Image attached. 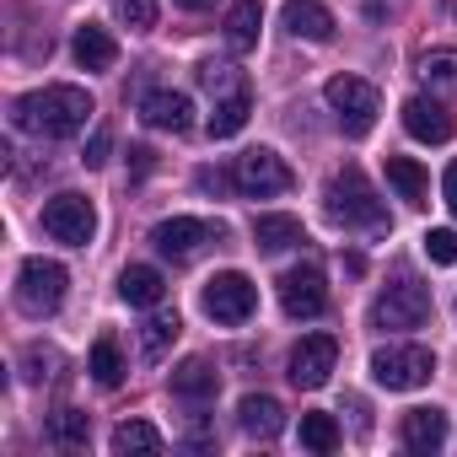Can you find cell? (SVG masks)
<instances>
[{
    "instance_id": "cell-1",
    "label": "cell",
    "mask_w": 457,
    "mask_h": 457,
    "mask_svg": "<svg viewBox=\"0 0 457 457\" xmlns=\"http://www.w3.org/2000/svg\"><path fill=\"white\" fill-rule=\"evenodd\" d=\"M92 113H97L92 97L81 87H65V81L60 87H38V92H28V97L12 103V124L28 129V135H38V140H71V135L87 129Z\"/></svg>"
},
{
    "instance_id": "cell-2",
    "label": "cell",
    "mask_w": 457,
    "mask_h": 457,
    "mask_svg": "<svg viewBox=\"0 0 457 457\" xmlns=\"http://www.w3.org/2000/svg\"><path fill=\"white\" fill-rule=\"evenodd\" d=\"M323 210H328L339 226H350V232H366V237L393 232V215L382 210V199H377L371 178H366L355 162H350V167H339V172L328 178V188H323Z\"/></svg>"
},
{
    "instance_id": "cell-3",
    "label": "cell",
    "mask_w": 457,
    "mask_h": 457,
    "mask_svg": "<svg viewBox=\"0 0 457 457\" xmlns=\"http://www.w3.org/2000/svg\"><path fill=\"white\" fill-rule=\"evenodd\" d=\"M323 97H328V108H334V119H339V129H345L350 140H366V135L377 129L382 92H377L371 81H361V76H334V81L323 87Z\"/></svg>"
},
{
    "instance_id": "cell-4",
    "label": "cell",
    "mask_w": 457,
    "mask_h": 457,
    "mask_svg": "<svg viewBox=\"0 0 457 457\" xmlns=\"http://www.w3.org/2000/svg\"><path fill=\"white\" fill-rule=\"evenodd\" d=\"M436 377V355L420 350V345H382L371 355V382L387 387V393H414Z\"/></svg>"
},
{
    "instance_id": "cell-5",
    "label": "cell",
    "mask_w": 457,
    "mask_h": 457,
    "mask_svg": "<svg viewBox=\"0 0 457 457\" xmlns=\"http://www.w3.org/2000/svg\"><path fill=\"white\" fill-rule=\"evenodd\" d=\"M65 286H71L65 264H54V259H28V264L17 270V307H22L28 318H54L60 302H65Z\"/></svg>"
},
{
    "instance_id": "cell-6",
    "label": "cell",
    "mask_w": 457,
    "mask_h": 457,
    "mask_svg": "<svg viewBox=\"0 0 457 457\" xmlns=\"http://www.w3.org/2000/svg\"><path fill=\"white\" fill-rule=\"evenodd\" d=\"M204 312L215 318V323H226V328H237V323H248L253 312H259V286L243 275V270H226V275H215V280H204Z\"/></svg>"
},
{
    "instance_id": "cell-7",
    "label": "cell",
    "mask_w": 457,
    "mask_h": 457,
    "mask_svg": "<svg viewBox=\"0 0 457 457\" xmlns=\"http://www.w3.org/2000/svg\"><path fill=\"white\" fill-rule=\"evenodd\" d=\"M430 318V291L414 275H398L377 302H371V328H420Z\"/></svg>"
},
{
    "instance_id": "cell-8",
    "label": "cell",
    "mask_w": 457,
    "mask_h": 457,
    "mask_svg": "<svg viewBox=\"0 0 457 457\" xmlns=\"http://www.w3.org/2000/svg\"><path fill=\"white\" fill-rule=\"evenodd\" d=\"M44 232L54 243H65V248H87L97 237V210H92V199L87 194H54L44 204Z\"/></svg>"
},
{
    "instance_id": "cell-9",
    "label": "cell",
    "mask_w": 457,
    "mask_h": 457,
    "mask_svg": "<svg viewBox=\"0 0 457 457\" xmlns=\"http://www.w3.org/2000/svg\"><path fill=\"white\" fill-rule=\"evenodd\" d=\"M232 183H237L248 199H275V194H286V188L296 183V172H291L270 145H253V151H243V156H237Z\"/></svg>"
},
{
    "instance_id": "cell-10",
    "label": "cell",
    "mask_w": 457,
    "mask_h": 457,
    "mask_svg": "<svg viewBox=\"0 0 457 457\" xmlns=\"http://www.w3.org/2000/svg\"><path fill=\"white\" fill-rule=\"evenodd\" d=\"M215 237H226L220 226H210V220H199V215H172V220H156L151 226V243H156V253L162 259H172V264H188L204 243H215Z\"/></svg>"
},
{
    "instance_id": "cell-11",
    "label": "cell",
    "mask_w": 457,
    "mask_h": 457,
    "mask_svg": "<svg viewBox=\"0 0 457 457\" xmlns=\"http://www.w3.org/2000/svg\"><path fill=\"white\" fill-rule=\"evenodd\" d=\"M280 307L286 318H323L328 312V286H323V270L318 264H302V270H286L280 275Z\"/></svg>"
},
{
    "instance_id": "cell-12",
    "label": "cell",
    "mask_w": 457,
    "mask_h": 457,
    "mask_svg": "<svg viewBox=\"0 0 457 457\" xmlns=\"http://www.w3.org/2000/svg\"><path fill=\"white\" fill-rule=\"evenodd\" d=\"M334 366H339V339L334 334H307L291 350V382L296 387H323Z\"/></svg>"
},
{
    "instance_id": "cell-13",
    "label": "cell",
    "mask_w": 457,
    "mask_h": 457,
    "mask_svg": "<svg viewBox=\"0 0 457 457\" xmlns=\"http://www.w3.org/2000/svg\"><path fill=\"white\" fill-rule=\"evenodd\" d=\"M140 119L162 135H188L194 129V103L183 92H145L140 97Z\"/></svg>"
},
{
    "instance_id": "cell-14",
    "label": "cell",
    "mask_w": 457,
    "mask_h": 457,
    "mask_svg": "<svg viewBox=\"0 0 457 457\" xmlns=\"http://www.w3.org/2000/svg\"><path fill=\"white\" fill-rule=\"evenodd\" d=\"M71 54H76L81 71H113L119 65V44H113V33L103 22H81L76 38H71Z\"/></svg>"
},
{
    "instance_id": "cell-15",
    "label": "cell",
    "mask_w": 457,
    "mask_h": 457,
    "mask_svg": "<svg viewBox=\"0 0 457 457\" xmlns=\"http://www.w3.org/2000/svg\"><path fill=\"white\" fill-rule=\"evenodd\" d=\"M403 129L425 145H441V140H452V113L436 97H409L403 103Z\"/></svg>"
},
{
    "instance_id": "cell-16",
    "label": "cell",
    "mask_w": 457,
    "mask_h": 457,
    "mask_svg": "<svg viewBox=\"0 0 457 457\" xmlns=\"http://www.w3.org/2000/svg\"><path fill=\"white\" fill-rule=\"evenodd\" d=\"M398 441L409 452H441L446 446V414L441 409H409L398 420Z\"/></svg>"
},
{
    "instance_id": "cell-17",
    "label": "cell",
    "mask_w": 457,
    "mask_h": 457,
    "mask_svg": "<svg viewBox=\"0 0 457 457\" xmlns=\"http://www.w3.org/2000/svg\"><path fill=\"white\" fill-rule=\"evenodd\" d=\"M237 420H243V430H248L253 441H275V436L286 430V409H280V398H270V393H248V398L237 403Z\"/></svg>"
},
{
    "instance_id": "cell-18",
    "label": "cell",
    "mask_w": 457,
    "mask_h": 457,
    "mask_svg": "<svg viewBox=\"0 0 457 457\" xmlns=\"http://www.w3.org/2000/svg\"><path fill=\"white\" fill-rule=\"evenodd\" d=\"M286 28L307 44H328L334 38V12L323 0H286Z\"/></svg>"
},
{
    "instance_id": "cell-19",
    "label": "cell",
    "mask_w": 457,
    "mask_h": 457,
    "mask_svg": "<svg viewBox=\"0 0 457 457\" xmlns=\"http://www.w3.org/2000/svg\"><path fill=\"white\" fill-rule=\"evenodd\" d=\"M172 393H178V398H188V403H204V398H215V393H220V371H215L204 355H188V361L172 371Z\"/></svg>"
},
{
    "instance_id": "cell-20",
    "label": "cell",
    "mask_w": 457,
    "mask_h": 457,
    "mask_svg": "<svg viewBox=\"0 0 457 457\" xmlns=\"http://www.w3.org/2000/svg\"><path fill=\"white\" fill-rule=\"evenodd\" d=\"M307 232H302V220L296 215H259L253 220V248L259 253H286V248H302Z\"/></svg>"
},
{
    "instance_id": "cell-21",
    "label": "cell",
    "mask_w": 457,
    "mask_h": 457,
    "mask_svg": "<svg viewBox=\"0 0 457 457\" xmlns=\"http://www.w3.org/2000/svg\"><path fill=\"white\" fill-rule=\"evenodd\" d=\"M387 183L398 188L403 204H414V210L430 204V172H425L414 156H387Z\"/></svg>"
},
{
    "instance_id": "cell-22",
    "label": "cell",
    "mask_w": 457,
    "mask_h": 457,
    "mask_svg": "<svg viewBox=\"0 0 457 457\" xmlns=\"http://www.w3.org/2000/svg\"><path fill=\"white\" fill-rule=\"evenodd\" d=\"M119 296H124L129 307H162L167 280H162V270H151V264H129V270L119 275Z\"/></svg>"
},
{
    "instance_id": "cell-23",
    "label": "cell",
    "mask_w": 457,
    "mask_h": 457,
    "mask_svg": "<svg viewBox=\"0 0 457 457\" xmlns=\"http://www.w3.org/2000/svg\"><path fill=\"white\" fill-rule=\"evenodd\" d=\"M259 28H264V6H259V0H237V6L226 12V49L248 54L259 44Z\"/></svg>"
},
{
    "instance_id": "cell-24",
    "label": "cell",
    "mask_w": 457,
    "mask_h": 457,
    "mask_svg": "<svg viewBox=\"0 0 457 457\" xmlns=\"http://www.w3.org/2000/svg\"><path fill=\"white\" fill-rule=\"evenodd\" d=\"M248 113H253V92L243 87V92H232V97H215V113H210V140H232L243 124H248Z\"/></svg>"
},
{
    "instance_id": "cell-25",
    "label": "cell",
    "mask_w": 457,
    "mask_h": 457,
    "mask_svg": "<svg viewBox=\"0 0 457 457\" xmlns=\"http://www.w3.org/2000/svg\"><path fill=\"white\" fill-rule=\"evenodd\" d=\"M87 371H92V382H97V387H119V382H124V371H129V366H124V350H119V339H113V334H97Z\"/></svg>"
},
{
    "instance_id": "cell-26",
    "label": "cell",
    "mask_w": 457,
    "mask_h": 457,
    "mask_svg": "<svg viewBox=\"0 0 457 457\" xmlns=\"http://www.w3.org/2000/svg\"><path fill=\"white\" fill-rule=\"evenodd\" d=\"M113 452L119 457H151V452H162V430L151 420H124L113 430Z\"/></svg>"
},
{
    "instance_id": "cell-27",
    "label": "cell",
    "mask_w": 457,
    "mask_h": 457,
    "mask_svg": "<svg viewBox=\"0 0 457 457\" xmlns=\"http://www.w3.org/2000/svg\"><path fill=\"white\" fill-rule=\"evenodd\" d=\"M194 76H199V87H204L210 97H232V92H243V87H248V76H243L237 65H226V60H199V65H194Z\"/></svg>"
},
{
    "instance_id": "cell-28",
    "label": "cell",
    "mask_w": 457,
    "mask_h": 457,
    "mask_svg": "<svg viewBox=\"0 0 457 457\" xmlns=\"http://www.w3.org/2000/svg\"><path fill=\"white\" fill-rule=\"evenodd\" d=\"M178 328H183V323H178V312H167V307H162V312H151V318H145V328H140V355H145V361H162V355H167V345L178 339Z\"/></svg>"
},
{
    "instance_id": "cell-29",
    "label": "cell",
    "mask_w": 457,
    "mask_h": 457,
    "mask_svg": "<svg viewBox=\"0 0 457 457\" xmlns=\"http://www.w3.org/2000/svg\"><path fill=\"white\" fill-rule=\"evenodd\" d=\"M44 436H49L54 446H65V452H81V446H87V436H92V425H87V414H81V409H60V414H49Z\"/></svg>"
},
{
    "instance_id": "cell-30",
    "label": "cell",
    "mask_w": 457,
    "mask_h": 457,
    "mask_svg": "<svg viewBox=\"0 0 457 457\" xmlns=\"http://www.w3.org/2000/svg\"><path fill=\"white\" fill-rule=\"evenodd\" d=\"M420 81L430 92H457V49H425L420 54Z\"/></svg>"
},
{
    "instance_id": "cell-31",
    "label": "cell",
    "mask_w": 457,
    "mask_h": 457,
    "mask_svg": "<svg viewBox=\"0 0 457 457\" xmlns=\"http://www.w3.org/2000/svg\"><path fill=\"white\" fill-rule=\"evenodd\" d=\"M302 446H307V452H334V446H339L334 414H302Z\"/></svg>"
},
{
    "instance_id": "cell-32",
    "label": "cell",
    "mask_w": 457,
    "mask_h": 457,
    "mask_svg": "<svg viewBox=\"0 0 457 457\" xmlns=\"http://www.w3.org/2000/svg\"><path fill=\"white\" fill-rule=\"evenodd\" d=\"M22 366H28V371H22L28 382H54V377H60V366H65V355H60V350H44V345H33V350L22 355Z\"/></svg>"
},
{
    "instance_id": "cell-33",
    "label": "cell",
    "mask_w": 457,
    "mask_h": 457,
    "mask_svg": "<svg viewBox=\"0 0 457 457\" xmlns=\"http://www.w3.org/2000/svg\"><path fill=\"white\" fill-rule=\"evenodd\" d=\"M113 12L129 33H151L156 28V0H113Z\"/></svg>"
},
{
    "instance_id": "cell-34",
    "label": "cell",
    "mask_w": 457,
    "mask_h": 457,
    "mask_svg": "<svg viewBox=\"0 0 457 457\" xmlns=\"http://www.w3.org/2000/svg\"><path fill=\"white\" fill-rule=\"evenodd\" d=\"M420 243H425L430 264H457V232H452V226H436V232H425Z\"/></svg>"
},
{
    "instance_id": "cell-35",
    "label": "cell",
    "mask_w": 457,
    "mask_h": 457,
    "mask_svg": "<svg viewBox=\"0 0 457 457\" xmlns=\"http://www.w3.org/2000/svg\"><path fill=\"white\" fill-rule=\"evenodd\" d=\"M108 151H113V135H108V129H92V140H87L81 162H87V167H103V162H108Z\"/></svg>"
},
{
    "instance_id": "cell-36",
    "label": "cell",
    "mask_w": 457,
    "mask_h": 457,
    "mask_svg": "<svg viewBox=\"0 0 457 457\" xmlns=\"http://www.w3.org/2000/svg\"><path fill=\"white\" fill-rule=\"evenodd\" d=\"M441 199H446V210L457 215V162L446 167V178H441Z\"/></svg>"
},
{
    "instance_id": "cell-37",
    "label": "cell",
    "mask_w": 457,
    "mask_h": 457,
    "mask_svg": "<svg viewBox=\"0 0 457 457\" xmlns=\"http://www.w3.org/2000/svg\"><path fill=\"white\" fill-rule=\"evenodd\" d=\"M199 188H204V194H220V188H226V172H210V167H204V172H199Z\"/></svg>"
},
{
    "instance_id": "cell-38",
    "label": "cell",
    "mask_w": 457,
    "mask_h": 457,
    "mask_svg": "<svg viewBox=\"0 0 457 457\" xmlns=\"http://www.w3.org/2000/svg\"><path fill=\"white\" fill-rule=\"evenodd\" d=\"M129 167H135V178H140V172H151V151H145V145H135V151H129Z\"/></svg>"
},
{
    "instance_id": "cell-39",
    "label": "cell",
    "mask_w": 457,
    "mask_h": 457,
    "mask_svg": "<svg viewBox=\"0 0 457 457\" xmlns=\"http://www.w3.org/2000/svg\"><path fill=\"white\" fill-rule=\"evenodd\" d=\"M172 6H183V12H210L215 0H172Z\"/></svg>"
}]
</instances>
